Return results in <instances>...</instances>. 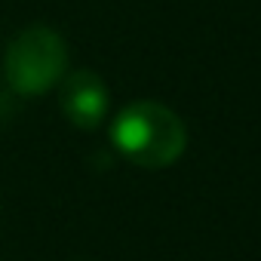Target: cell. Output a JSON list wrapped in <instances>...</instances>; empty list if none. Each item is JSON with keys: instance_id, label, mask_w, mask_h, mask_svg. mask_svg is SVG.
<instances>
[{"instance_id": "cell-1", "label": "cell", "mask_w": 261, "mask_h": 261, "mask_svg": "<svg viewBox=\"0 0 261 261\" xmlns=\"http://www.w3.org/2000/svg\"><path fill=\"white\" fill-rule=\"evenodd\" d=\"M111 145L142 169L172 166L188 145L185 123L160 101H133L111 123Z\"/></svg>"}, {"instance_id": "cell-2", "label": "cell", "mask_w": 261, "mask_h": 261, "mask_svg": "<svg viewBox=\"0 0 261 261\" xmlns=\"http://www.w3.org/2000/svg\"><path fill=\"white\" fill-rule=\"evenodd\" d=\"M68 71V46L62 34L46 25H31L19 31L4 59V77L19 95H43L62 83Z\"/></svg>"}, {"instance_id": "cell-3", "label": "cell", "mask_w": 261, "mask_h": 261, "mask_svg": "<svg viewBox=\"0 0 261 261\" xmlns=\"http://www.w3.org/2000/svg\"><path fill=\"white\" fill-rule=\"evenodd\" d=\"M59 108L74 129H98L108 117V86L92 71H74L62 77L59 86Z\"/></svg>"}]
</instances>
